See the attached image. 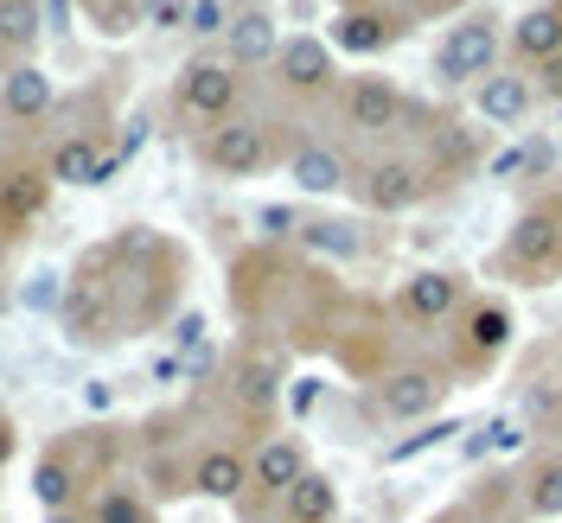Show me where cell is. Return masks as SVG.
I'll return each instance as SVG.
<instances>
[{
  "instance_id": "cell-33",
  "label": "cell",
  "mask_w": 562,
  "mask_h": 523,
  "mask_svg": "<svg viewBox=\"0 0 562 523\" xmlns=\"http://www.w3.org/2000/svg\"><path fill=\"white\" fill-rule=\"evenodd\" d=\"M448 434H460V421H422L416 434H409V441H396L384 459H390V466H403V459H416V454H428V447H441Z\"/></svg>"
},
{
  "instance_id": "cell-2",
  "label": "cell",
  "mask_w": 562,
  "mask_h": 523,
  "mask_svg": "<svg viewBox=\"0 0 562 523\" xmlns=\"http://www.w3.org/2000/svg\"><path fill=\"white\" fill-rule=\"evenodd\" d=\"M122 434L128 428H115V421H90V428L52 434L33 459V479H26L38 511H70V504H83L97 486H109L115 466H122Z\"/></svg>"
},
{
  "instance_id": "cell-25",
  "label": "cell",
  "mask_w": 562,
  "mask_h": 523,
  "mask_svg": "<svg viewBox=\"0 0 562 523\" xmlns=\"http://www.w3.org/2000/svg\"><path fill=\"white\" fill-rule=\"evenodd\" d=\"M45 38V0H0V70L26 65Z\"/></svg>"
},
{
  "instance_id": "cell-4",
  "label": "cell",
  "mask_w": 562,
  "mask_h": 523,
  "mask_svg": "<svg viewBox=\"0 0 562 523\" xmlns=\"http://www.w3.org/2000/svg\"><path fill=\"white\" fill-rule=\"evenodd\" d=\"M199 167L217 179H256L269 173V167H288V154H294V140L281 135V122H262V115H231V122H217L199 135Z\"/></svg>"
},
{
  "instance_id": "cell-7",
  "label": "cell",
  "mask_w": 562,
  "mask_h": 523,
  "mask_svg": "<svg viewBox=\"0 0 562 523\" xmlns=\"http://www.w3.org/2000/svg\"><path fill=\"white\" fill-rule=\"evenodd\" d=\"M244 109V70L231 65V58H186L173 77V115L179 122H192L199 135L217 128V122H231Z\"/></svg>"
},
{
  "instance_id": "cell-6",
  "label": "cell",
  "mask_w": 562,
  "mask_h": 523,
  "mask_svg": "<svg viewBox=\"0 0 562 523\" xmlns=\"http://www.w3.org/2000/svg\"><path fill=\"white\" fill-rule=\"evenodd\" d=\"M498 269L518 275L525 287L550 281L562 269V192H543V198H530V205L518 211V224H512L505 243H498Z\"/></svg>"
},
{
  "instance_id": "cell-46",
  "label": "cell",
  "mask_w": 562,
  "mask_h": 523,
  "mask_svg": "<svg viewBox=\"0 0 562 523\" xmlns=\"http://www.w3.org/2000/svg\"><path fill=\"white\" fill-rule=\"evenodd\" d=\"M454 7H467V0H422V13H454Z\"/></svg>"
},
{
  "instance_id": "cell-16",
  "label": "cell",
  "mask_w": 562,
  "mask_h": 523,
  "mask_svg": "<svg viewBox=\"0 0 562 523\" xmlns=\"http://www.w3.org/2000/svg\"><path fill=\"white\" fill-rule=\"evenodd\" d=\"M52 115H58V83H52V70L38 65V58L0 70V122H13V128H45Z\"/></svg>"
},
{
  "instance_id": "cell-31",
  "label": "cell",
  "mask_w": 562,
  "mask_h": 523,
  "mask_svg": "<svg viewBox=\"0 0 562 523\" xmlns=\"http://www.w3.org/2000/svg\"><path fill=\"white\" fill-rule=\"evenodd\" d=\"M83 20H90L97 38H128V33H140V0H109V7L83 13Z\"/></svg>"
},
{
  "instance_id": "cell-12",
  "label": "cell",
  "mask_w": 562,
  "mask_h": 523,
  "mask_svg": "<svg viewBox=\"0 0 562 523\" xmlns=\"http://www.w3.org/2000/svg\"><path fill=\"white\" fill-rule=\"evenodd\" d=\"M45 173H52V185H70V192H97V185H115L122 160H115V147H109V140L58 128V135L45 140Z\"/></svg>"
},
{
  "instance_id": "cell-38",
  "label": "cell",
  "mask_w": 562,
  "mask_h": 523,
  "mask_svg": "<svg viewBox=\"0 0 562 523\" xmlns=\"http://www.w3.org/2000/svg\"><path fill=\"white\" fill-rule=\"evenodd\" d=\"M537 96H550V103H562V58H550V65H537Z\"/></svg>"
},
{
  "instance_id": "cell-1",
  "label": "cell",
  "mask_w": 562,
  "mask_h": 523,
  "mask_svg": "<svg viewBox=\"0 0 562 523\" xmlns=\"http://www.w3.org/2000/svg\"><path fill=\"white\" fill-rule=\"evenodd\" d=\"M109 281H115V307H122V332H154L179 314V281H186V249L160 237L154 224H128L109 237Z\"/></svg>"
},
{
  "instance_id": "cell-15",
  "label": "cell",
  "mask_w": 562,
  "mask_h": 523,
  "mask_svg": "<svg viewBox=\"0 0 562 523\" xmlns=\"http://www.w3.org/2000/svg\"><path fill=\"white\" fill-rule=\"evenodd\" d=\"M339 115H346L351 135H396L403 128V115H409V96L390 83V77H351L339 83Z\"/></svg>"
},
{
  "instance_id": "cell-39",
  "label": "cell",
  "mask_w": 562,
  "mask_h": 523,
  "mask_svg": "<svg viewBox=\"0 0 562 523\" xmlns=\"http://www.w3.org/2000/svg\"><path fill=\"white\" fill-rule=\"evenodd\" d=\"M13 459H20V421H13L7 409H0V473H7Z\"/></svg>"
},
{
  "instance_id": "cell-17",
  "label": "cell",
  "mask_w": 562,
  "mask_h": 523,
  "mask_svg": "<svg viewBox=\"0 0 562 523\" xmlns=\"http://www.w3.org/2000/svg\"><path fill=\"white\" fill-rule=\"evenodd\" d=\"M403 33H409V13H403V7H358V13H339V20H333L326 45H333V58H339V52H346V58H384Z\"/></svg>"
},
{
  "instance_id": "cell-35",
  "label": "cell",
  "mask_w": 562,
  "mask_h": 523,
  "mask_svg": "<svg viewBox=\"0 0 562 523\" xmlns=\"http://www.w3.org/2000/svg\"><path fill=\"white\" fill-rule=\"evenodd\" d=\"M186 33H199V38L231 33V7H224V0H192V7H186Z\"/></svg>"
},
{
  "instance_id": "cell-30",
  "label": "cell",
  "mask_w": 562,
  "mask_h": 523,
  "mask_svg": "<svg viewBox=\"0 0 562 523\" xmlns=\"http://www.w3.org/2000/svg\"><path fill=\"white\" fill-rule=\"evenodd\" d=\"M294 237L307 249H326V255H364V237H358L351 224H333V217H301Z\"/></svg>"
},
{
  "instance_id": "cell-11",
  "label": "cell",
  "mask_w": 562,
  "mask_h": 523,
  "mask_svg": "<svg viewBox=\"0 0 562 523\" xmlns=\"http://www.w3.org/2000/svg\"><path fill=\"white\" fill-rule=\"evenodd\" d=\"M276 83H281V96H294V103L339 96V58H333V45H326V38H314V33L281 38V52H276Z\"/></svg>"
},
{
  "instance_id": "cell-34",
  "label": "cell",
  "mask_w": 562,
  "mask_h": 523,
  "mask_svg": "<svg viewBox=\"0 0 562 523\" xmlns=\"http://www.w3.org/2000/svg\"><path fill=\"white\" fill-rule=\"evenodd\" d=\"M550 160H557V154H550V147H543V140H530V147H512V154H498V160H492V173L505 179V173H550Z\"/></svg>"
},
{
  "instance_id": "cell-47",
  "label": "cell",
  "mask_w": 562,
  "mask_h": 523,
  "mask_svg": "<svg viewBox=\"0 0 562 523\" xmlns=\"http://www.w3.org/2000/svg\"><path fill=\"white\" fill-rule=\"evenodd\" d=\"M339 13H358V7H384V0H333Z\"/></svg>"
},
{
  "instance_id": "cell-44",
  "label": "cell",
  "mask_w": 562,
  "mask_h": 523,
  "mask_svg": "<svg viewBox=\"0 0 562 523\" xmlns=\"http://www.w3.org/2000/svg\"><path fill=\"white\" fill-rule=\"evenodd\" d=\"M45 523H90V511H83V504H70V511H45Z\"/></svg>"
},
{
  "instance_id": "cell-3",
  "label": "cell",
  "mask_w": 562,
  "mask_h": 523,
  "mask_svg": "<svg viewBox=\"0 0 562 523\" xmlns=\"http://www.w3.org/2000/svg\"><path fill=\"white\" fill-rule=\"evenodd\" d=\"M58 332L70 351H103L122 345V307H115V281H109V249L90 243L65 275V307H58Z\"/></svg>"
},
{
  "instance_id": "cell-27",
  "label": "cell",
  "mask_w": 562,
  "mask_h": 523,
  "mask_svg": "<svg viewBox=\"0 0 562 523\" xmlns=\"http://www.w3.org/2000/svg\"><path fill=\"white\" fill-rule=\"evenodd\" d=\"M276 511H281V523H339V486H333L326 473H314V466H307Z\"/></svg>"
},
{
  "instance_id": "cell-9",
  "label": "cell",
  "mask_w": 562,
  "mask_h": 523,
  "mask_svg": "<svg viewBox=\"0 0 562 523\" xmlns=\"http://www.w3.org/2000/svg\"><path fill=\"white\" fill-rule=\"evenodd\" d=\"M351 198L378 217H403L428 198V160H409V154H378L351 173Z\"/></svg>"
},
{
  "instance_id": "cell-40",
  "label": "cell",
  "mask_w": 562,
  "mask_h": 523,
  "mask_svg": "<svg viewBox=\"0 0 562 523\" xmlns=\"http://www.w3.org/2000/svg\"><path fill=\"white\" fill-rule=\"evenodd\" d=\"M122 128H128V135H122V147H115V160H128L135 147H147V115H128Z\"/></svg>"
},
{
  "instance_id": "cell-48",
  "label": "cell",
  "mask_w": 562,
  "mask_h": 523,
  "mask_svg": "<svg viewBox=\"0 0 562 523\" xmlns=\"http://www.w3.org/2000/svg\"><path fill=\"white\" fill-rule=\"evenodd\" d=\"M77 7H83V13H97V7H109V0H77Z\"/></svg>"
},
{
  "instance_id": "cell-23",
  "label": "cell",
  "mask_w": 562,
  "mask_h": 523,
  "mask_svg": "<svg viewBox=\"0 0 562 523\" xmlns=\"http://www.w3.org/2000/svg\"><path fill=\"white\" fill-rule=\"evenodd\" d=\"M473 103H480V115L498 122V128H525V115L537 109V83H530L525 70H492L486 83L473 90Z\"/></svg>"
},
{
  "instance_id": "cell-49",
  "label": "cell",
  "mask_w": 562,
  "mask_h": 523,
  "mask_svg": "<svg viewBox=\"0 0 562 523\" xmlns=\"http://www.w3.org/2000/svg\"><path fill=\"white\" fill-rule=\"evenodd\" d=\"M244 7H269V0H244Z\"/></svg>"
},
{
  "instance_id": "cell-42",
  "label": "cell",
  "mask_w": 562,
  "mask_h": 523,
  "mask_svg": "<svg viewBox=\"0 0 562 523\" xmlns=\"http://www.w3.org/2000/svg\"><path fill=\"white\" fill-rule=\"evenodd\" d=\"M70 26V0H45V33H65Z\"/></svg>"
},
{
  "instance_id": "cell-20",
  "label": "cell",
  "mask_w": 562,
  "mask_h": 523,
  "mask_svg": "<svg viewBox=\"0 0 562 523\" xmlns=\"http://www.w3.org/2000/svg\"><path fill=\"white\" fill-rule=\"evenodd\" d=\"M505 52H512V70H525V65L537 70V65H550V58H562V0H543V7L518 13Z\"/></svg>"
},
{
  "instance_id": "cell-28",
  "label": "cell",
  "mask_w": 562,
  "mask_h": 523,
  "mask_svg": "<svg viewBox=\"0 0 562 523\" xmlns=\"http://www.w3.org/2000/svg\"><path fill=\"white\" fill-rule=\"evenodd\" d=\"M422 135L435 140V167H428V179L435 173H473V167H480V135H473V128L441 122V128H422Z\"/></svg>"
},
{
  "instance_id": "cell-14",
  "label": "cell",
  "mask_w": 562,
  "mask_h": 523,
  "mask_svg": "<svg viewBox=\"0 0 562 523\" xmlns=\"http://www.w3.org/2000/svg\"><path fill=\"white\" fill-rule=\"evenodd\" d=\"M224 389H231V402H237V416L249 428H262V421L276 416L281 402V357L262 345H244L231 357V371H224Z\"/></svg>"
},
{
  "instance_id": "cell-43",
  "label": "cell",
  "mask_w": 562,
  "mask_h": 523,
  "mask_svg": "<svg viewBox=\"0 0 562 523\" xmlns=\"http://www.w3.org/2000/svg\"><path fill=\"white\" fill-rule=\"evenodd\" d=\"M109 402H115V396H109V384H90V389H83V409H109Z\"/></svg>"
},
{
  "instance_id": "cell-19",
  "label": "cell",
  "mask_w": 562,
  "mask_h": 523,
  "mask_svg": "<svg viewBox=\"0 0 562 523\" xmlns=\"http://www.w3.org/2000/svg\"><path fill=\"white\" fill-rule=\"evenodd\" d=\"M249 486V454L237 441H205L199 454H192V491L211 498V504H237Z\"/></svg>"
},
{
  "instance_id": "cell-37",
  "label": "cell",
  "mask_w": 562,
  "mask_h": 523,
  "mask_svg": "<svg viewBox=\"0 0 562 523\" xmlns=\"http://www.w3.org/2000/svg\"><path fill=\"white\" fill-rule=\"evenodd\" d=\"M256 224H262V237H269V243H281V237H294V224H301V217H294L288 205H269Z\"/></svg>"
},
{
  "instance_id": "cell-24",
  "label": "cell",
  "mask_w": 562,
  "mask_h": 523,
  "mask_svg": "<svg viewBox=\"0 0 562 523\" xmlns=\"http://www.w3.org/2000/svg\"><path fill=\"white\" fill-rule=\"evenodd\" d=\"M224 45H231V65H237V70L276 65L281 33H276V20H269V7H244V13H231V33H224Z\"/></svg>"
},
{
  "instance_id": "cell-32",
  "label": "cell",
  "mask_w": 562,
  "mask_h": 523,
  "mask_svg": "<svg viewBox=\"0 0 562 523\" xmlns=\"http://www.w3.org/2000/svg\"><path fill=\"white\" fill-rule=\"evenodd\" d=\"M20 307H26V314H58V307H65V275H58V269H38V275H26V287H20Z\"/></svg>"
},
{
  "instance_id": "cell-36",
  "label": "cell",
  "mask_w": 562,
  "mask_h": 523,
  "mask_svg": "<svg viewBox=\"0 0 562 523\" xmlns=\"http://www.w3.org/2000/svg\"><path fill=\"white\" fill-rule=\"evenodd\" d=\"M186 7L192 0H140V26L147 33H179L186 26Z\"/></svg>"
},
{
  "instance_id": "cell-10",
  "label": "cell",
  "mask_w": 562,
  "mask_h": 523,
  "mask_svg": "<svg viewBox=\"0 0 562 523\" xmlns=\"http://www.w3.org/2000/svg\"><path fill=\"white\" fill-rule=\"evenodd\" d=\"M498 52H505V38H498V13H467L460 26H448V38L435 45V77L441 83H486L492 70H498Z\"/></svg>"
},
{
  "instance_id": "cell-22",
  "label": "cell",
  "mask_w": 562,
  "mask_h": 523,
  "mask_svg": "<svg viewBox=\"0 0 562 523\" xmlns=\"http://www.w3.org/2000/svg\"><path fill=\"white\" fill-rule=\"evenodd\" d=\"M505 345H512V314L498 300H473L467 307V326H460V364L467 371H486Z\"/></svg>"
},
{
  "instance_id": "cell-13",
  "label": "cell",
  "mask_w": 562,
  "mask_h": 523,
  "mask_svg": "<svg viewBox=\"0 0 562 523\" xmlns=\"http://www.w3.org/2000/svg\"><path fill=\"white\" fill-rule=\"evenodd\" d=\"M448 371L441 364H396V371H384L378 377V402H384L390 421H435L441 416V402H448Z\"/></svg>"
},
{
  "instance_id": "cell-45",
  "label": "cell",
  "mask_w": 562,
  "mask_h": 523,
  "mask_svg": "<svg viewBox=\"0 0 562 523\" xmlns=\"http://www.w3.org/2000/svg\"><path fill=\"white\" fill-rule=\"evenodd\" d=\"M428 523H473V518H467V504H448V511H435Z\"/></svg>"
},
{
  "instance_id": "cell-29",
  "label": "cell",
  "mask_w": 562,
  "mask_h": 523,
  "mask_svg": "<svg viewBox=\"0 0 562 523\" xmlns=\"http://www.w3.org/2000/svg\"><path fill=\"white\" fill-rule=\"evenodd\" d=\"M525 511H530L537 523H557V518H562V454L530 466V479H525Z\"/></svg>"
},
{
  "instance_id": "cell-41",
  "label": "cell",
  "mask_w": 562,
  "mask_h": 523,
  "mask_svg": "<svg viewBox=\"0 0 562 523\" xmlns=\"http://www.w3.org/2000/svg\"><path fill=\"white\" fill-rule=\"evenodd\" d=\"M173 339H179V351H192V345H199V339H205V319H199V314H179Z\"/></svg>"
},
{
  "instance_id": "cell-8",
  "label": "cell",
  "mask_w": 562,
  "mask_h": 523,
  "mask_svg": "<svg viewBox=\"0 0 562 523\" xmlns=\"http://www.w3.org/2000/svg\"><path fill=\"white\" fill-rule=\"evenodd\" d=\"M307 473V447H301V434H262L256 447H249V486L237 498V511H249V523H262V511H276L281 498L294 491V479Z\"/></svg>"
},
{
  "instance_id": "cell-5",
  "label": "cell",
  "mask_w": 562,
  "mask_h": 523,
  "mask_svg": "<svg viewBox=\"0 0 562 523\" xmlns=\"http://www.w3.org/2000/svg\"><path fill=\"white\" fill-rule=\"evenodd\" d=\"M52 173H45V154L38 147H0V255H13V249L33 237L38 224H45V211H52Z\"/></svg>"
},
{
  "instance_id": "cell-26",
  "label": "cell",
  "mask_w": 562,
  "mask_h": 523,
  "mask_svg": "<svg viewBox=\"0 0 562 523\" xmlns=\"http://www.w3.org/2000/svg\"><path fill=\"white\" fill-rule=\"evenodd\" d=\"M83 511H90V523H160L154 518V498L135 486V479H109V486H97L90 498H83Z\"/></svg>"
},
{
  "instance_id": "cell-21",
  "label": "cell",
  "mask_w": 562,
  "mask_h": 523,
  "mask_svg": "<svg viewBox=\"0 0 562 523\" xmlns=\"http://www.w3.org/2000/svg\"><path fill=\"white\" fill-rule=\"evenodd\" d=\"M288 179H294V192H307V198H333V192L351 185V167H346V154L326 147V140H294Z\"/></svg>"
},
{
  "instance_id": "cell-18",
  "label": "cell",
  "mask_w": 562,
  "mask_h": 523,
  "mask_svg": "<svg viewBox=\"0 0 562 523\" xmlns=\"http://www.w3.org/2000/svg\"><path fill=\"white\" fill-rule=\"evenodd\" d=\"M460 300H467V281L454 269H416V275H403L396 287V319H409V326H441V319L460 314Z\"/></svg>"
}]
</instances>
